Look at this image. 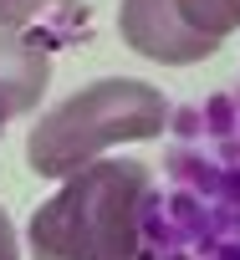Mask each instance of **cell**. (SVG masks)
Instances as JSON below:
<instances>
[{"label": "cell", "instance_id": "6da1fadb", "mask_svg": "<svg viewBox=\"0 0 240 260\" xmlns=\"http://www.w3.org/2000/svg\"><path fill=\"white\" fill-rule=\"evenodd\" d=\"M154 174L138 158H97L31 214L36 260H148L143 219Z\"/></svg>", "mask_w": 240, "mask_h": 260}, {"label": "cell", "instance_id": "7a4b0ae2", "mask_svg": "<svg viewBox=\"0 0 240 260\" xmlns=\"http://www.w3.org/2000/svg\"><path fill=\"white\" fill-rule=\"evenodd\" d=\"M164 122H169V97L159 87L133 77H102L56 102L51 112H41V122L26 138V164L41 179H72L117 143L159 138Z\"/></svg>", "mask_w": 240, "mask_h": 260}, {"label": "cell", "instance_id": "3957f363", "mask_svg": "<svg viewBox=\"0 0 240 260\" xmlns=\"http://www.w3.org/2000/svg\"><path fill=\"white\" fill-rule=\"evenodd\" d=\"M117 36L159 67H194L225 46L184 21L179 0H123L117 6Z\"/></svg>", "mask_w": 240, "mask_h": 260}, {"label": "cell", "instance_id": "277c9868", "mask_svg": "<svg viewBox=\"0 0 240 260\" xmlns=\"http://www.w3.org/2000/svg\"><path fill=\"white\" fill-rule=\"evenodd\" d=\"M51 82V51L41 36H26V31H0V133L6 122L31 112L41 102Z\"/></svg>", "mask_w": 240, "mask_h": 260}, {"label": "cell", "instance_id": "5b68a950", "mask_svg": "<svg viewBox=\"0 0 240 260\" xmlns=\"http://www.w3.org/2000/svg\"><path fill=\"white\" fill-rule=\"evenodd\" d=\"M179 11L194 31L225 41L230 31H240V0H179Z\"/></svg>", "mask_w": 240, "mask_h": 260}, {"label": "cell", "instance_id": "8992f818", "mask_svg": "<svg viewBox=\"0 0 240 260\" xmlns=\"http://www.w3.org/2000/svg\"><path fill=\"white\" fill-rule=\"evenodd\" d=\"M51 0H0V31H21L26 21H36Z\"/></svg>", "mask_w": 240, "mask_h": 260}, {"label": "cell", "instance_id": "52a82bcc", "mask_svg": "<svg viewBox=\"0 0 240 260\" xmlns=\"http://www.w3.org/2000/svg\"><path fill=\"white\" fill-rule=\"evenodd\" d=\"M0 260H21V245H16V224L11 214L0 209Z\"/></svg>", "mask_w": 240, "mask_h": 260}]
</instances>
